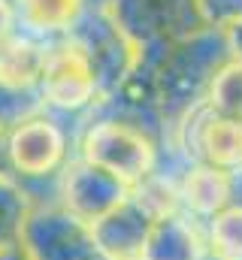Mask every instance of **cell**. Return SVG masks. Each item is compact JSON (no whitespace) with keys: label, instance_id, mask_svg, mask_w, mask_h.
I'll return each instance as SVG.
<instances>
[{"label":"cell","instance_id":"6da1fadb","mask_svg":"<svg viewBox=\"0 0 242 260\" xmlns=\"http://www.w3.org/2000/svg\"><path fill=\"white\" fill-rule=\"evenodd\" d=\"M82 154L88 164L106 170L121 185L136 188L155 170V145L142 130L121 124V121H100L85 133Z\"/></svg>","mask_w":242,"mask_h":260},{"label":"cell","instance_id":"7a4b0ae2","mask_svg":"<svg viewBox=\"0 0 242 260\" xmlns=\"http://www.w3.org/2000/svg\"><path fill=\"white\" fill-rule=\"evenodd\" d=\"M118 27L142 49V40H188L209 30L197 0H106Z\"/></svg>","mask_w":242,"mask_h":260},{"label":"cell","instance_id":"3957f363","mask_svg":"<svg viewBox=\"0 0 242 260\" xmlns=\"http://www.w3.org/2000/svg\"><path fill=\"white\" fill-rule=\"evenodd\" d=\"M100 91L97 82V70L94 61L85 49V43L70 34L60 43L49 46V58L43 67V79H40V94L49 106L58 109H85Z\"/></svg>","mask_w":242,"mask_h":260},{"label":"cell","instance_id":"277c9868","mask_svg":"<svg viewBox=\"0 0 242 260\" xmlns=\"http://www.w3.org/2000/svg\"><path fill=\"white\" fill-rule=\"evenodd\" d=\"M67 139L55 121L27 118L9 133V160L24 176H46L64 160Z\"/></svg>","mask_w":242,"mask_h":260},{"label":"cell","instance_id":"5b68a950","mask_svg":"<svg viewBox=\"0 0 242 260\" xmlns=\"http://www.w3.org/2000/svg\"><path fill=\"white\" fill-rule=\"evenodd\" d=\"M188 142L197 148L200 164H212L218 170L236 173L242 170V121L239 118H224L215 115L209 106H203L200 121L185 127Z\"/></svg>","mask_w":242,"mask_h":260},{"label":"cell","instance_id":"8992f818","mask_svg":"<svg viewBox=\"0 0 242 260\" xmlns=\"http://www.w3.org/2000/svg\"><path fill=\"white\" fill-rule=\"evenodd\" d=\"M49 46L52 43L31 37L24 30H15L9 40H3L0 43V88L15 91V94H27L40 88Z\"/></svg>","mask_w":242,"mask_h":260},{"label":"cell","instance_id":"52a82bcc","mask_svg":"<svg viewBox=\"0 0 242 260\" xmlns=\"http://www.w3.org/2000/svg\"><path fill=\"white\" fill-rule=\"evenodd\" d=\"M179 203L194 218H215L233 200V173L212 164H194L176 188Z\"/></svg>","mask_w":242,"mask_h":260},{"label":"cell","instance_id":"ba28073f","mask_svg":"<svg viewBox=\"0 0 242 260\" xmlns=\"http://www.w3.org/2000/svg\"><path fill=\"white\" fill-rule=\"evenodd\" d=\"M15 9V24L40 40L73 34L79 27L88 0H12Z\"/></svg>","mask_w":242,"mask_h":260},{"label":"cell","instance_id":"9c48e42d","mask_svg":"<svg viewBox=\"0 0 242 260\" xmlns=\"http://www.w3.org/2000/svg\"><path fill=\"white\" fill-rule=\"evenodd\" d=\"M206 106L215 115L239 118L242 121V61L230 58L215 70L206 88Z\"/></svg>","mask_w":242,"mask_h":260},{"label":"cell","instance_id":"30bf717a","mask_svg":"<svg viewBox=\"0 0 242 260\" xmlns=\"http://www.w3.org/2000/svg\"><path fill=\"white\" fill-rule=\"evenodd\" d=\"M209 248L221 260H242V206H227L209 218Z\"/></svg>","mask_w":242,"mask_h":260},{"label":"cell","instance_id":"8fae6325","mask_svg":"<svg viewBox=\"0 0 242 260\" xmlns=\"http://www.w3.org/2000/svg\"><path fill=\"white\" fill-rule=\"evenodd\" d=\"M197 6L206 27L212 30H227L242 18V0H197Z\"/></svg>","mask_w":242,"mask_h":260},{"label":"cell","instance_id":"7c38bea8","mask_svg":"<svg viewBox=\"0 0 242 260\" xmlns=\"http://www.w3.org/2000/svg\"><path fill=\"white\" fill-rule=\"evenodd\" d=\"M15 30H18V24H15L12 0H0V43H3V40H9Z\"/></svg>","mask_w":242,"mask_h":260},{"label":"cell","instance_id":"4fadbf2b","mask_svg":"<svg viewBox=\"0 0 242 260\" xmlns=\"http://www.w3.org/2000/svg\"><path fill=\"white\" fill-rule=\"evenodd\" d=\"M224 40H227V46H230L233 58H239V61H242V18L224 30Z\"/></svg>","mask_w":242,"mask_h":260}]
</instances>
